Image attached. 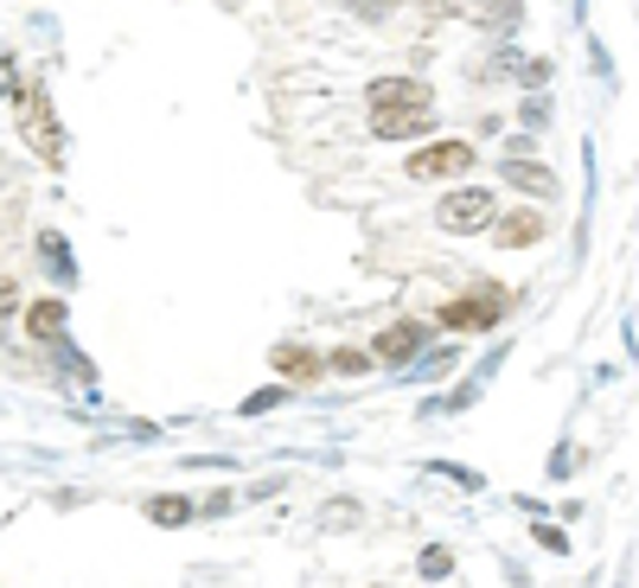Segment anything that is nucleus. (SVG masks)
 <instances>
[{
	"label": "nucleus",
	"instance_id": "f257e3e1",
	"mask_svg": "<svg viewBox=\"0 0 639 588\" xmlns=\"http://www.w3.org/2000/svg\"><path fill=\"white\" fill-rule=\"evenodd\" d=\"M492 218H499V205H492V192H486V186H455L448 199L435 205V225L448 230V237H473V230H492Z\"/></svg>",
	"mask_w": 639,
	"mask_h": 588
},
{
	"label": "nucleus",
	"instance_id": "f03ea898",
	"mask_svg": "<svg viewBox=\"0 0 639 588\" xmlns=\"http://www.w3.org/2000/svg\"><path fill=\"white\" fill-rule=\"evenodd\" d=\"M473 173V141H460V134H448V141H429V148L409 153V179H467Z\"/></svg>",
	"mask_w": 639,
	"mask_h": 588
},
{
	"label": "nucleus",
	"instance_id": "7ed1b4c3",
	"mask_svg": "<svg viewBox=\"0 0 639 588\" xmlns=\"http://www.w3.org/2000/svg\"><path fill=\"white\" fill-rule=\"evenodd\" d=\"M499 313H506V288H499V281H480V295H460V301L441 307V327L448 332H480V327H492Z\"/></svg>",
	"mask_w": 639,
	"mask_h": 588
},
{
	"label": "nucleus",
	"instance_id": "20e7f679",
	"mask_svg": "<svg viewBox=\"0 0 639 588\" xmlns=\"http://www.w3.org/2000/svg\"><path fill=\"white\" fill-rule=\"evenodd\" d=\"M20 128H26V141L46 153V160H58V116L46 109V90H39V83H26V90H20Z\"/></svg>",
	"mask_w": 639,
	"mask_h": 588
},
{
	"label": "nucleus",
	"instance_id": "39448f33",
	"mask_svg": "<svg viewBox=\"0 0 639 588\" xmlns=\"http://www.w3.org/2000/svg\"><path fill=\"white\" fill-rule=\"evenodd\" d=\"M371 109H435V90L422 77H378L371 90H365Z\"/></svg>",
	"mask_w": 639,
	"mask_h": 588
},
{
	"label": "nucleus",
	"instance_id": "423d86ee",
	"mask_svg": "<svg viewBox=\"0 0 639 588\" xmlns=\"http://www.w3.org/2000/svg\"><path fill=\"white\" fill-rule=\"evenodd\" d=\"M506 186H518L525 199H557L562 192V179L543 160H531V153H506Z\"/></svg>",
	"mask_w": 639,
	"mask_h": 588
},
{
	"label": "nucleus",
	"instance_id": "0eeeda50",
	"mask_svg": "<svg viewBox=\"0 0 639 588\" xmlns=\"http://www.w3.org/2000/svg\"><path fill=\"white\" fill-rule=\"evenodd\" d=\"M371 134H378V141H416V134H435V109H371Z\"/></svg>",
	"mask_w": 639,
	"mask_h": 588
},
{
	"label": "nucleus",
	"instance_id": "6e6552de",
	"mask_svg": "<svg viewBox=\"0 0 639 588\" xmlns=\"http://www.w3.org/2000/svg\"><path fill=\"white\" fill-rule=\"evenodd\" d=\"M422 339H429L422 320H390V327L378 332V346H371V352H378V365H409V358L422 352Z\"/></svg>",
	"mask_w": 639,
	"mask_h": 588
},
{
	"label": "nucleus",
	"instance_id": "1a4fd4ad",
	"mask_svg": "<svg viewBox=\"0 0 639 588\" xmlns=\"http://www.w3.org/2000/svg\"><path fill=\"white\" fill-rule=\"evenodd\" d=\"M269 365H276L288 383H313L320 371H327V358L313 352V346H301V339H281L276 352H269Z\"/></svg>",
	"mask_w": 639,
	"mask_h": 588
},
{
	"label": "nucleus",
	"instance_id": "9d476101",
	"mask_svg": "<svg viewBox=\"0 0 639 588\" xmlns=\"http://www.w3.org/2000/svg\"><path fill=\"white\" fill-rule=\"evenodd\" d=\"M492 243H499V250H531V243H543V211H506V218H492Z\"/></svg>",
	"mask_w": 639,
	"mask_h": 588
},
{
	"label": "nucleus",
	"instance_id": "9b49d317",
	"mask_svg": "<svg viewBox=\"0 0 639 588\" xmlns=\"http://www.w3.org/2000/svg\"><path fill=\"white\" fill-rule=\"evenodd\" d=\"M26 332L46 339V346H58V332H64V301H32L26 307Z\"/></svg>",
	"mask_w": 639,
	"mask_h": 588
},
{
	"label": "nucleus",
	"instance_id": "f8f14e48",
	"mask_svg": "<svg viewBox=\"0 0 639 588\" xmlns=\"http://www.w3.org/2000/svg\"><path fill=\"white\" fill-rule=\"evenodd\" d=\"M327 365H332V371H346V378H365V371L378 365V352H358V346H339V352H332Z\"/></svg>",
	"mask_w": 639,
	"mask_h": 588
},
{
	"label": "nucleus",
	"instance_id": "ddd939ff",
	"mask_svg": "<svg viewBox=\"0 0 639 588\" xmlns=\"http://www.w3.org/2000/svg\"><path fill=\"white\" fill-rule=\"evenodd\" d=\"M148 518H153V525H186L192 506H186V499H148Z\"/></svg>",
	"mask_w": 639,
	"mask_h": 588
},
{
	"label": "nucleus",
	"instance_id": "4468645a",
	"mask_svg": "<svg viewBox=\"0 0 639 588\" xmlns=\"http://www.w3.org/2000/svg\"><path fill=\"white\" fill-rule=\"evenodd\" d=\"M537 550H550V557H562V550H569V531H562V525H543V518H537Z\"/></svg>",
	"mask_w": 639,
	"mask_h": 588
},
{
	"label": "nucleus",
	"instance_id": "2eb2a0df",
	"mask_svg": "<svg viewBox=\"0 0 639 588\" xmlns=\"http://www.w3.org/2000/svg\"><path fill=\"white\" fill-rule=\"evenodd\" d=\"M281 397H288V383H276V390H256V397H243V416H256V409H276Z\"/></svg>",
	"mask_w": 639,
	"mask_h": 588
},
{
	"label": "nucleus",
	"instance_id": "dca6fc26",
	"mask_svg": "<svg viewBox=\"0 0 639 588\" xmlns=\"http://www.w3.org/2000/svg\"><path fill=\"white\" fill-rule=\"evenodd\" d=\"M455 569V550H422V576H448Z\"/></svg>",
	"mask_w": 639,
	"mask_h": 588
},
{
	"label": "nucleus",
	"instance_id": "f3484780",
	"mask_svg": "<svg viewBox=\"0 0 639 588\" xmlns=\"http://www.w3.org/2000/svg\"><path fill=\"white\" fill-rule=\"evenodd\" d=\"M7 313H20V281L13 276H0V320H7Z\"/></svg>",
	"mask_w": 639,
	"mask_h": 588
},
{
	"label": "nucleus",
	"instance_id": "a211bd4d",
	"mask_svg": "<svg viewBox=\"0 0 639 588\" xmlns=\"http://www.w3.org/2000/svg\"><path fill=\"white\" fill-rule=\"evenodd\" d=\"M13 77H20V71H13V64L0 58V97H20V90H26V83H13Z\"/></svg>",
	"mask_w": 639,
	"mask_h": 588
},
{
	"label": "nucleus",
	"instance_id": "6ab92c4d",
	"mask_svg": "<svg viewBox=\"0 0 639 588\" xmlns=\"http://www.w3.org/2000/svg\"><path fill=\"white\" fill-rule=\"evenodd\" d=\"M588 58H595V77H613V58H608V46H588Z\"/></svg>",
	"mask_w": 639,
	"mask_h": 588
},
{
	"label": "nucleus",
	"instance_id": "aec40b11",
	"mask_svg": "<svg viewBox=\"0 0 639 588\" xmlns=\"http://www.w3.org/2000/svg\"><path fill=\"white\" fill-rule=\"evenodd\" d=\"M569 467H576V455H569V448H557V455H550V480H562Z\"/></svg>",
	"mask_w": 639,
	"mask_h": 588
}]
</instances>
